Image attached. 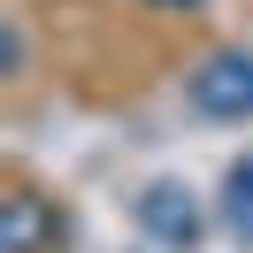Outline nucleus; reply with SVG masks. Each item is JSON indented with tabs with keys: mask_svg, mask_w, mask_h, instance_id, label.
Returning a JSON list of instances; mask_svg holds the SVG:
<instances>
[{
	"mask_svg": "<svg viewBox=\"0 0 253 253\" xmlns=\"http://www.w3.org/2000/svg\"><path fill=\"white\" fill-rule=\"evenodd\" d=\"M192 108L207 123H246L253 115V54L246 46H222L192 69Z\"/></svg>",
	"mask_w": 253,
	"mask_h": 253,
	"instance_id": "obj_1",
	"label": "nucleus"
},
{
	"mask_svg": "<svg viewBox=\"0 0 253 253\" xmlns=\"http://www.w3.org/2000/svg\"><path fill=\"white\" fill-rule=\"evenodd\" d=\"M138 230L154 238V246H169V253H192V246H200V230H207L200 192L176 184V176H154V184L138 192Z\"/></svg>",
	"mask_w": 253,
	"mask_h": 253,
	"instance_id": "obj_2",
	"label": "nucleus"
},
{
	"mask_svg": "<svg viewBox=\"0 0 253 253\" xmlns=\"http://www.w3.org/2000/svg\"><path fill=\"white\" fill-rule=\"evenodd\" d=\"M69 222L54 200H39L31 184H16L8 200H0V253H62Z\"/></svg>",
	"mask_w": 253,
	"mask_h": 253,
	"instance_id": "obj_3",
	"label": "nucleus"
},
{
	"mask_svg": "<svg viewBox=\"0 0 253 253\" xmlns=\"http://www.w3.org/2000/svg\"><path fill=\"white\" fill-rule=\"evenodd\" d=\"M222 222L253 246V161H238V169L222 176Z\"/></svg>",
	"mask_w": 253,
	"mask_h": 253,
	"instance_id": "obj_4",
	"label": "nucleus"
},
{
	"mask_svg": "<svg viewBox=\"0 0 253 253\" xmlns=\"http://www.w3.org/2000/svg\"><path fill=\"white\" fill-rule=\"evenodd\" d=\"M146 8H200V0H146Z\"/></svg>",
	"mask_w": 253,
	"mask_h": 253,
	"instance_id": "obj_5",
	"label": "nucleus"
}]
</instances>
